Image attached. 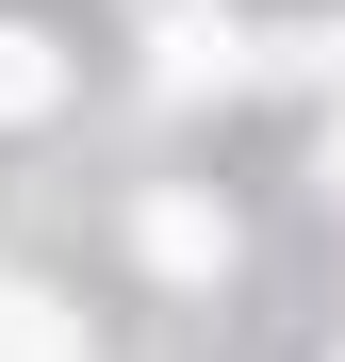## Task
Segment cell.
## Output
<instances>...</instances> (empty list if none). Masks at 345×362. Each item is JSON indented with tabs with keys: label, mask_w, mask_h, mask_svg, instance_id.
Returning a JSON list of instances; mask_svg holds the SVG:
<instances>
[{
	"label": "cell",
	"mask_w": 345,
	"mask_h": 362,
	"mask_svg": "<svg viewBox=\"0 0 345 362\" xmlns=\"http://www.w3.org/2000/svg\"><path fill=\"white\" fill-rule=\"evenodd\" d=\"M49 99H66V66H49V33H17V17H0V132H17V115H49Z\"/></svg>",
	"instance_id": "cell-1"
},
{
	"label": "cell",
	"mask_w": 345,
	"mask_h": 362,
	"mask_svg": "<svg viewBox=\"0 0 345 362\" xmlns=\"http://www.w3.org/2000/svg\"><path fill=\"white\" fill-rule=\"evenodd\" d=\"M0 362H83V329L49 313V296H17V280H0Z\"/></svg>",
	"instance_id": "cell-2"
},
{
	"label": "cell",
	"mask_w": 345,
	"mask_h": 362,
	"mask_svg": "<svg viewBox=\"0 0 345 362\" xmlns=\"http://www.w3.org/2000/svg\"><path fill=\"white\" fill-rule=\"evenodd\" d=\"M148 264H181V280H198V264H230V230H214L198 198H164V214H148Z\"/></svg>",
	"instance_id": "cell-3"
},
{
	"label": "cell",
	"mask_w": 345,
	"mask_h": 362,
	"mask_svg": "<svg viewBox=\"0 0 345 362\" xmlns=\"http://www.w3.org/2000/svg\"><path fill=\"white\" fill-rule=\"evenodd\" d=\"M164 83H230V17H164Z\"/></svg>",
	"instance_id": "cell-4"
},
{
	"label": "cell",
	"mask_w": 345,
	"mask_h": 362,
	"mask_svg": "<svg viewBox=\"0 0 345 362\" xmlns=\"http://www.w3.org/2000/svg\"><path fill=\"white\" fill-rule=\"evenodd\" d=\"M329 66H345V33H329Z\"/></svg>",
	"instance_id": "cell-5"
}]
</instances>
